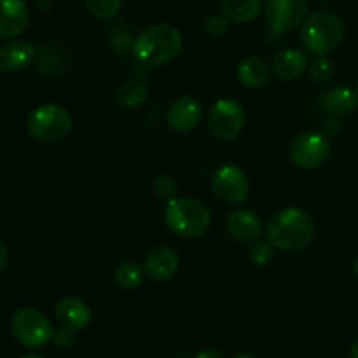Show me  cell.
Masks as SVG:
<instances>
[{"label": "cell", "mask_w": 358, "mask_h": 358, "mask_svg": "<svg viewBox=\"0 0 358 358\" xmlns=\"http://www.w3.org/2000/svg\"><path fill=\"white\" fill-rule=\"evenodd\" d=\"M266 236L283 252L303 250L313 240L315 222L310 213L296 206L280 210L266 224Z\"/></svg>", "instance_id": "6da1fadb"}, {"label": "cell", "mask_w": 358, "mask_h": 358, "mask_svg": "<svg viewBox=\"0 0 358 358\" xmlns=\"http://www.w3.org/2000/svg\"><path fill=\"white\" fill-rule=\"evenodd\" d=\"M182 51V35L166 23L143 28L133 41V55L147 66H161L177 58Z\"/></svg>", "instance_id": "7a4b0ae2"}, {"label": "cell", "mask_w": 358, "mask_h": 358, "mask_svg": "<svg viewBox=\"0 0 358 358\" xmlns=\"http://www.w3.org/2000/svg\"><path fill=\"white\" fill-rule=\"evenodd\" d=\"M301 44L306 51L325 56L336 51L345 38V23L332 13H315L303 23L299 31Z\"/></svg>", "instance_id": "3957f363"}, {"label": "cell", "mask_w": 358, "mask_h": 358, "mask_svg": "<svg viewBox=\"0 0 358 358\" xmlns=\"http://www.w3.org/2000/svg\"><path fill=\"white\" fill-rule=\"evenodd\" d=\"M164 220L171 233L180 238H199L208 231L212 213L201 201L192 198H175L164 210Z\"/></svg>", "instance_id": "277c9868"}, {"label": "cell", "mask_w": 358, "mask_h": 358, "mask_svg": "<svg viewBox=\"0 0 358 358\" xmlns=\"http://www.w3.org/2000/svg\"><path fill=\"white\" fill-rule=\"evenodd\" d=\"M28 135L44 143L62 142L72 131V115L65 107L45 103L31 110L27 122Z\"/></svg>", "instance_id": "5b68a950"}, {"label": "cell", "mask_w": 358, "mask_h": 358, "mask_svg": "<svg viewBox=\"0 0 358 358\" xmlns=\"http://www.w3.org/2000/svg\"><path fill=\"white\" fill-rule=\"evenodd\" d=\"M13 338L27 348H41L52 339L51 322L44 313L34 308H23L10 318Z\"/></svg>", "instance_id": "8992f818"}, {"label": "cell", "mask_w": 358, "mask_h": 358, "mask_svg": "<svg viewBox=\"0 0 358 358\" xmlns=\"http://www.w3.org/2000/svg\"><path fill=\"white\" fill-rule=\"evenodd\" d=\"M245 124V112L238 101L219 100L208 114V129L217 140L231 142L241 133Z\"/></svg>", "instance_id": "52a82bcc"}, {"label": "cell", "mask_w": 358, "mask_h": 358, "mask_svg": "<svg viewBox=\"0 0 358 358\" xmlns=\"http://www.w3.org/2000/svg\"><path fill=\"white\" fill-rule=\"evenodd\" d=\"M289 156L303 170L320 168L331 156V142L320 133H303L290 143Z\"/></svg>", "instance_id": "ba28073f"}, {"label": "cell", "mask_w": 358, "mask_h": 358, "mask_svg": "<svg viewBox=\"0 0 358 358\" xmlns=\"http://www.w3.org/2000/svg\"><path fill=\"white\" fill-rule=\"evenodd\" d=\"M212 189L217 198L226 205H240L248 198L250 182L243 170L234 164H224L213 173Z\"/></svg>", "instance_id": "9c48e42d"}, {"label": "cell", "mask_w": 358, "mask_h": 358, "mask_svg": "<svg viewBox=\"0 0 358 358\" xmlns=\"http://www.w3.org/2000/svg\"><path fill=\"white\" fill-rule=\"evenodd\" d=\"M308 13V0H268L264 7L266 23L276 34L294 30Z\"/></svg>", "instance_id": "30bf717a"}, {"label": "cell", "mask_w": 358, "mask_h": 358, "mask_svg": "<svg viewBox=\"0 0 358 358\" xmlns=\"http://www.w3.org/2000/svg\"><path fill=\"white\" fill-rule=\"evenodd\" d=\"M203 119V107L194 96H185L177 98L168 108L166 121L171 129L178 133H189L192 129L198 128V124Z\"/></svg>", "instance_id": "8fae6325"}, {"label": "cell", "mask_w": 358, "mask_h": 358, "mask_svg": "<svg viewBox=\"0 0 358 358\" xmlns=\"http://www.w3.org/2000/svg\"><path fill=\"white\" fill-rule=\"evenodd\" d=\"M178 255L170 247H156L147 254L143 262V275L152 282H166L178 271Z\"/></svg>", "instance_id": "7c38bea8"}, {"label": "cell", "mask_w": 358, "mask_h": 358, "mask_svg": "<svg viewBox=\"0 0 358 358\" xmlns=\"http://www.w3.org/2000/svg\"><path fill=\"white\" fill-rule=\"evenodd\" d=\"M30 13L24 0H0V38H14L27 28Z\"/></svg>", "instance_id": "4fadbf2b"}, {"label": "cell", "mask_w": 358, "mask_h": 358, "mask_svg": "<svg viewBox=\"0 0 358 358\" xmlns=\"http://www.w3.org/2000/svg\"><path fill=\"white\" fill-rule=\"evenodd\" d=\"M55 317L63 329L83 331L91 322V310L79 297H65L55 306Z\"/></svg>", "instance_id": "5bb4252c"}, {"label": "cell", "mask_w": 358, "mask_h": 358, "mask_svg": "<svg viewBox=\"0 0 358 358\" xmlns=\"http://www.w3.org/2000/svg\"><path fill=\"white\" fill-rule=\"evenodd\" d=\"M35 55H37V49L31 42H7L0 48V70L7 73L21 72L34 62Z\"/></svg>", "instance_id": "9a60e30c"}, {"label": "cell", "mask_w": 358, "mask_h": 358, "mask_svg": "<svg viewBox=\"0 0 358 358\" xmlns=\"http://www.w3.org/2000/svg\"><path fill=\"white\" fill-rule=\"evenodd\" d=\"M227 231L238 241H254L261 236L262 220L252 210H233L227 217Z\"/></svg>", "instance_id": "2e32d148"}, {"label": "cell", "mask_w": 358, "mask_h": 358, "mask_svg": "<svg viewBox=\"0 0 358 358\" xmlns=\"http://www.w3.org/2000/svg\"><path fill=\"white\" fill-rule=\"evenodd\" d=\"M308 69V56L301 49H283L273 58L271 70L280 80H294Z\"/></svg>", "instance_id": "e0dca14e"}, {"label": "cell", "mask_w": 358, "mask_h": 358, "mask_svg": "<svg viewBox=\"0 0 358 358\" xmlns=\"http://www.w3.org/2000/svg\"><path fill=\"white\" fill-rule=\"evenodd\" d=\"M269 66L259 56H248L243 62L238 65L236 76L238 80L243 84L245 87H250V90H259V87L266 86L269 80Z\"/></svg>", "instance_id": "ac0fdd59"}, {"label": "cell", "mask_w": 358, "mask_h": 358, "mask_svg": "<svg viewBox=\"0 0 358 358\" xmlns=\"http://www.w3.org/2000/svg\"><path fill=\"white\" fill-rule=\"evenodd\" d=\"M358 105V98L355 91L348 87H334L322 98V107L325 112L332 115H346Z\"/></svg>", "instance_id": "d6986e66"}, {"label": "cell", "mask_w": 358, "mask_h": 358, "mask_svg": "<svg viewBox=\"0 0 358 358\" xmlns=\"http://www.w3.org/2000/svg\"><path fill=\"white\" fill-rule=\"evenodd\" d=\"M262 10V0H222V13L227 20L248 23Z\"/></svg>", "instance_id": "ffe728a7"}, {"label": "cell", "mask_w": 358, "mask_h": 358, "mask_svg": "<svg viewBox=\"0 0 358 358\" xmlns=\"http://www.w3.org/2000/svg\"><path fill=\"white\" fill-rule=\"evenodd\" d=\"M147 96H149V90H147L145 84L142 80L133 79L119 87L117 94H115V100H117L119 107L131 110V108H136L145 103Z\"/></svg>", "instance_id": "44dd1931"}, {"label": "cell", "mask_w": 358, "mask_h": 358, "mask_svg": "<svg viewBox=\"0 0 358 358\" xmlns=\"http://www.w3.org/2000/svg\"><path fill=\"white\" fill-rule=\"evenodd\" d=\"M114 280L117 287L124 290H133L142 283L143 280V269L135 262H122L119 268L115 269Z\"/></svg>", "instance_id": "7402d4cb"}, {"label": "cell", "mask_w": 358, "mask_h": 358, "mask_svg": "<svg viewBox=\"0 0 358 358\" xmlns=\"http://www.w3.org/2000/svg\"><path fill=\"white\" fill-rule=\"evenodd\" d=\"M334 77V65L327 56H317L310 65V79L315 86H324Z\"/></svg>", "instance_id": "603a6c76"}, {"label": "cell", "mask_w": 358, "mask_h": 358, "mask_svg": "<svg viewBox=\"0 0 358 358\" xmlns=\"http://www.w3.org/2000/svg\"><path fill=\"white\" fill-rule=\"evenodd\" d=\"M91 16L98 20H110L119 13L122 0H84Z\"/></svg>", "instance_id": "cb8c5ba5"}, {"label": "cell", "mask_w": 358, "mask_h": 358, "mask_svg": "<svg viewBox=\"0 0 358 358\" xmlns=\"http://www.w3.org/2000/svg\"><path fill=\"white\" fill-rule=\"evenodd\" d=\"M154 192H156V196L159 199L170 203L177 198L178 185L177 182H175V178L170 177V175H159V177L154 180Z\"/></svg>", "instance_id": "d4e9b609"}, {"label": "cell", "mask_w": 358, "mask_h": 358, "mask_svg": "<svg viewBox=\"0 0 358 358\" xmlns=\"http://www.w3.org/2000/svg\"><path fill=\"white\" fill-rule=\"evenodd\" d=\"M273 252H275V247L271 245V241H257L252 245L250 259L257 266H266L273 259Z\"/></svg>", "instance_id": "484cf974"}, {"label": "cell", "mask_w": 358, "mask_h": 358, "mask_svg": "<svg viewBox=\"0 0 358 358\" xmlns=\"http://www.w3.org/2000/svg\"><path fill=\"white\" fill-rule=\"evenodd\" d=\"M206 34L212 35V37H222L227 31V17L220 16V14H213L206 20L205 23Z\"/></svg>", "instance_id": "4316f807"}, {"label": "cell", "mask_w": 358, "mask_h": 358, "mask_svg": "<svg viewBox=\"0 0 358 358\" xmlns=\"http://www.w3.org/2000/svg\"><path fill=\"white\" fill-rule=\"evenodd\" d=\"M52 343H55L58 348L66 350V348H72L76 345V338H73V332L69 331V329H59L52 334Z\"/></svg>", "instance_id": "83f0119b"}, {"label": "cell", "mask_w": 358, "mask_h": 358, "mask_svg": "<svg viewBox=\"0 0 358 358\" xmlns=\"http://www.w3.org/2000/svg\"><path fill=\"white\" fill-rule=\"evenodd\" d=\"M341 129H343L341 121L336 117H331L329 121H325V124H324V136L325 138H331V136L339 135V133H341Z\"/></svg>", "instance_id": "f1b7e54d"}, {"label": "cell", "mask_w": 358, "mask_h": 358, "mask_svg": "<svg viewBox=\"0 0 358 358\" xmlns=\"http://www.w3.org/2000/svg\"><path fill=\"white\" fill-rule=\"evenodd\" d=\"M7 262H9V252H7L6 243L0 240V273L7 268Z\"/></svg>", "instance_id": "f546056e"}, {"label": "cell", "mask_w": 358, "mask_h": 358, "mask_svg": "<svg viewBox=\"0 0 358 358\" xmlns=\"http://www.w3.org/2000/svg\"><path fill=\"white\" fill-rule=\"evenodd\" d=\"M194 358H224L222 353L215 348H205L198 353Z\"/></svg>", "instance_id": "4dcf8cb0"}, {"label": "cell", "mask_w": 358, "mask_h": 358, "mask_svg": "<svg viewBox=\"0 0 358 358\" xmlns=\"http://www.w3.org/2000/svg\"><path fill=\"white\" fill-rule=\"evenodd\" d=\"M350 353H352V358H358V338L352 343V350H350Z\"/></svg>", "instance_id": "1f68e13d"}, {"label": "cell", "mask_w": 358, "mask_h": 358, "mask_svg": "<svg viewBox=\"0 0 358 358\" xmlns=\"http://www.w3.org/2000/svg\"><path fill=\"white\" fill-rule=\"evenodd\" d=\"M353 271H355V276H357V280H358V252H357V255H355V264H353Z\"/></svg>", "instance_id": "d6a6232c"}, {"label": "cell", "mask_w": 358, "mask_h": 358, "mask_svg": "<svg viewBox=\"0 0 358 358\" xmlns=\"http://www.w3.org/2000/svg\"><path fill=\"white\" fill-rule=\"evenodd\" d=\"M20 358H44V357L35 355V353H28V355H23V357H20Z\"/></svg>", "instance_id": "836d02e7"}, {"label": "cell", "mask_w": 358, "mask_h": 358, "mask_svg": "<svg viewBox=\"0 0 358 358\" xmlns=\"http://www.w3.org/2000/svg\"><path fill=\"white\" fill-rule=\"evenodd\" d=\"M236 358H255V357H252V355H240V357H236Z\"/></svg>", "instance_id": "e575fe53"}, {"label": "cell", "mask_w": 358, "mask_h": 358, "mask_svg": "<svg viewBox=\"0 0 358 358\" xmlns=\"http://www.w3.org/2000/svg\"><path fill=\"white\" fill-rule=\"evenodd\" d=\"M355 93H357V98H358V86H357V91H355Z\"/></svg>", "instance_id": "d590c367"}]
</instances>
